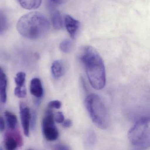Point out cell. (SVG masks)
<instances>
[{
	"label": "cell",
	"mask_w": 150,
	"mask_h": 150,
	"mask_svg": "<svg viewBox=\"0 0 150 150\" xmlns=\"http://www.w3.org/2000/svg\"><path fill=\"white\" fill-rule=\"evenodd\" d=\"M54 120L58 123H62L64 121V116L62 112H58L54 116Z\"/></svg>",
	"instance_id": "cell-20"
},
{
	"label": "cell",
	"mask_w": 150,
	"mask_h": 150,
	"mask_svg": "<svg viewBox=\"0 0 150 150\" xmlns=\"http://www.w3.org/2000/svg\"><path fill=\"white\" fill-rule=\"evenodd\" d=\"M50 29L47 18L41 13L30 12L22 16L18 21L17 29L23 36L37 39L46 35Z\"/></svg>",
	"instance_id": "cell-2"
},
{
	"label": "cell",
	"mask_w": 150,
	"mask_h": 150,
	"mask_svg": "<svg viewBox=\"0 0 150 150\" xmlns=\"http://www.w3.org/2000/svg\"><path fill=\"white\" fill-rule=\"evenodd\" d=\"M20 116L24 134L27 137L29 135L31 115L28 107L23 103L20 105Z\"/></svg>",
	"instance_id": "cell-6"
},
{
	"label": "cell",
	"mask_w": 150,
	"mask_h": 150,
	"mask_svg": "<svg viewBox=\"0 0 150 150\" xmlns=\"http://www.w3.org/2000/svg\"><path fill=\"white\" fill-rule=\"evenodd\" d=\"M30 92L31 94L37 98H41L43 94V88L41 80L38 78L31 80L30 85Z\"/></svg>",
	"instance_id": "cell-8"
},
{
	"label": "cell",
	"mask_w": 150,
	"mask_h": 150,
	"mask_svg": "<svg viewBox=\"0 0 150 150\" xmlns=\"http://www.w3.org/2000/svg\"><path fill=\"white\" fill-rule=\"evenodd\" d=\"M8 27V21L4 13L0 11V34L4 33Z\"/></svg>",
	"instance_id": "cell-17"
},
{
	"label": "cell",
	"mask_w": 150,
	"mask_h": 150,
	"mask_svg": "<svg viewBox=\"0 0 150 150\" xmlns=\"http://www.w3.org/2000/svg\"><path fill=\"white\" fill-rule=\"evenodd\" d=\"M50 1L55 4L60 5L65 3L67 0H50Z\"/></svg>",
	"instance_id": "cell-25"
},
{
	"label": "cell",
	"mask_w": 150,
	"mask_h": 150,
	"mask_svg": "<svg viewBox=\"0 0 150 150\" xmlns=\"http://www.w3.org/2000/svg\"><path fill=\"white\" fill-rule=\"evenodd\" d=\"M80 59L92 86L96 90L103 88L106 84V71L103 60L97 51L92 46H85L81 50Z\"/></svg>",
	"instance_id": "cell-1"
},
{
	"label": "cell",
	"mask_w": 150,
	"mask_h": 150,
	"mask_svg": "<svg viewBox=\"0 0 150 150\" xmlns=\"http://www.w3.org/2000/svg\"><path fill=\"white\" fill-rule=\"evenodd\" d=\"M64 64L63 61L57 60L52 63L51 66V72L53 78L58 79L62 77L65 73Z\"/></svg>",
	"instance_id": "cell-9"
},
{
	"label": "cell",
	"mask_w": 150,
	"mask_h": 150,
	"mask_svg": "<svg viewBox=\"0 0 150 150\" xmlns=\"http://www.w3.org/2000/svg\"><path fill=\"white\" fill-rule=\"evenodd\" d=\"M64 23L67 32L72 38H75L79 28V21L68 15L65 16Z\"/></svg>",
	"instance_id": "cell-7"
},
{
	"label": "cell",
	"mask_w": 150,
	"mask_h": 150,
	"mask_svg": "<svg viewBox=\"0 0 150 150\" xmlns=\"http://www.w3.org/2000/svg\"><path fill=\"white\" fill-rule=\"evenodd\" d=\"M14 136V137L13 134L10 133H8L6 136L5 145L7 150H15L18 146L19 142L21 140L19 135L16 134Z\"/></svg>",
	"instance_id": "cell-11"
},
{
	"label": "cell",
	"mask_w": 150,
	"mask_h": 150,
	"mask_svg": "<svg viewBox=\"0 0 150 150\" xmlns=\"http://www.w3.org/2000/svg\"><path fill=\"white\" fill-rule=\"evenodd\" d=\"M73 44L71 41L69 39H66L61 42L59 45V49L63 52L68 53L71 50Z\"/></svg>",
	"instance_id": "cell-15"
},
{
	"label": "cell",
	"mask_w": 150,
	"mask_h": 150,
	"mask_svg": "<svg viewBox=\"0 0 150 150\" xmlns=\"http://www.w3.org/2000/svg\"><path fill=\"white\" fill-rule=\"evenodd\" d=\"M7 79L3 70L0 67V99L3 103L7 100Z\"/></svg>",
	"instance_id": "cell-10"
},
{
	"label": "cell",
	"mask_w": 150,
	"mask_h": 150,
	"mask_svg": "<svg viewBox=\"0 0 150 150\" xmlns=\"http://www.w3.org/2000/svg\"><path fill=\"white\" fill-rule=\"evenodd\" d=\"M31 118L30 120L31 121V125L33 128H34L35 126L36 121V115L35 113H33L32 114V116H31Z\"/></svg>",
	"instance_id": "cell-24"
},
{
	"label": "cell",
	"mask_w": 150,
	"mask_h": 150,
	"mask_svg": "<svg viewBox=\"0 0 150 150\" xmlns=\"http://www.w3.org/2000/svg\"><path fill=\"white\" fill-rule=\"evenodd\" d=\"M55 149L56 150H70V147L64 144H57L55 146Z\"/></svg>",
	"instance_id": "cell-21"
},
{
	"label": "cell",
	"mask_w": 150,
	"mask_h": 150,
	"mask_svg": "<svg viewBox=\"0 0 150 150\" xmlns=\"http://www.w3.org/2000/svg\"><path fill=\"white\" fill-rule=\"evenodd\" d=\"M42 132L48 141H55L59 136L58 130L55 124L54 116L52 111L48 110L42 121Z\"/></svg>",
	"instance_id": "cell-5"
},
{
	"label": "cell",
	"mask_w": 150,
	"mask_h": 150,
	"mask_svg": "<svg viewBox=\"0 0 150 150\" xmlns=\"http://www.w3.org/2000/svg\"><path fill=\"white\" fill-rule=\"evenodd\" d=\"M150 119L143 117L129 130L128 139L132 146L138 149H146L150 146Z\"/></svg>",
	"instance_id": "cell-4"
},
{
	"label": "cell",
	"mask_w": 150,
	"mask_h": 150,
	"mask_svg": "<svg viewBox=\"0 0 150 150\" xmlns=\"http://www.w3.org/2000/svg\"><path fill=\"white\" fill-rule=\"evenodd\" d=\"M21 6L27 10H34L38 8L42 0H17Z\"/></svg>",
	"instance_id": "cell-12"
},
{
	"label": "cell",
	"mask_w": 150,
	"mask_h": 150,
	"mask_svg": "<svg viewBox=\"0 0 150 150\" xmlns=\"http://www.w3.org/2000/svg\"><path fill=\"white\" fill-rule=\"evenodd\" d=\"M52 21L54 29L59 30L63 27V20L60 13L58 11H54L52 15Z\"/></svg>",
	"instance_id": "cell-13"
},
{
	"label": "cell",
	"mask_w": 150,
	"mask_h": 150,
	"mask_svg": "<svg viewBox=\"0 0 150 150\" xmlns=\"http://www.w3.org/2000/svg\"><path fill=\"white\" fill-rule=\"evenodd\" d=\"M15 95L19 98H23L27 95V90L24 87L20 88L16 87L14 90Z\"/></svg>",
	"instance_id": "cell-18"
},
{
	"label": "cell",
	"mask_w": 150,
	"mask_h": 150,
	"mask_svg": "<svg viewBox=\"0 0 150 150\" xmlns=\"http://www.w3.org/2000/svg\"><path fill=\"white\" fill-rule=\"evenodd\" d=\"M5 114L8 127L11 129H14L17 123V119L16 116L13 113L8 111H6Z\"/></svg>",
	"instance_id": "cell-14"
},
{
	"label": "cell",
	"mask_w": 150,
	"mask_h": 150,
	"mask_svg": "<svg viewBox=\"0 0 150 150\" xmlns=\"http://www.w3.org/2000/svg\"><path fill=\"white\" fill-rule=\"evenodd\" d=\"M72 125V122L70 119H67L64 121L62 123V126L64 128H68Z\"/></svg>",
	"instance_id": "cell-22"
},
{
	"label": "cell",
	"mask_w": 150,
	"mask_h": 150,
	"mask_svg": "<svg viewBox=\"0 0 150 150\" xmlns=\"http://www.w3.org/2000/svg\"><path fill=\"white\" fill-rule=\"evenodd\" d=\"M5 129V124L4 119L0 116V132H2Z\"/></svg>",
	"instance_id": "cell-23"
},
{
	"label": "cell",
	"mask_w": 150,
	"mask_h": 150,
	"mask_svg": "<svg viewBox=\"0 0 150 150\" xmlns=\"http://www.w3.org/2000/svg\"><path fill=\"white\" fill-rule=\"evenodd\" d=\"M26 80V74L23 72H20L16 74L15 78V81L16 85V87L23 88L24 87Z\"/></svg>",
	"instance_id": "cell-16"
},
{
	"label": "cell",
	"mask_w": 150,
	"mask_h": 150,
	"mask_svg": "<svg viewBox=\"0 0 150 150\" xmlns=\"http://www.w3.org/2000/svg\"><path fill=\"white\" fill-rule=\"evenodd\" d=\"M85 105L93 122L102 129L108 126V111L100 97L95 94L88 96L85 100Z\"/></svg>",
	"instance_id": "cell-3"
},
{
	"label": "cell",
	"mask_w": 150,
	"mask_h": 150,
	"mask_svg": "<svg viewBox=\"0 0 150 150\" xmlns=\"http://www.w3.org/2000/svg\"><path fill=\"white\" fill-rule=\"evenodd\" d=\"M62 106V103L59 100H53L50 102L48 104V107L50 108H55L58 109Z\"/></svg>",
	"instance_id": "cell-19"
}]
</instances>
